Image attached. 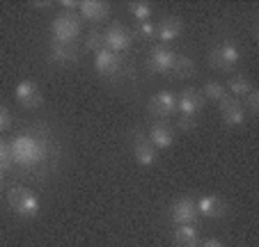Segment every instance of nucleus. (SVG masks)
<instances>
[{"label":"nucleus","instance_id":"obj_30","mask_svg":"<svg viewBox=\"0 0 259 247\" xmlns=\"http://www.w3.org/2000/svg\"><path fill=\"white\" fill-rule=\"evenodd\" d=\"M78 5L80 3H76V0H62V3H60V7H69V12L78 10Z\"/></svg>","mask_w":259,"mask_h":247},{"label":"nucleus","instance_id":"obj_20","mask_svg":"<svg viewBox=\"0 0 259 247\" xmlns=\"http://www.w3.org/2000/svg\"><path fill=\"white\" fill-rule=\"evenodd\" d=\"M252 82H250V78L248 76H234L230 80V92H232V96H236V98H243L248 92H252Z\"/></svg>","mask_w":259,"mask_h":247},{"label":"nucleus","instance_id":"obj_21","mask_svg":"<svg viewBox=\"0 0 259 247\" xmlns=\"http://www.w3.org/2000/svg\"><path fill=\"white\" fill-rule=\"evenodd\" d=\"M170 73L177 78H191L193 73H195V62H193L191 58H177Z\"/></svg>","mask_w":259,"mask_h":247},{"label":"nucleus","instance_id":"obj_7","mask_svg":"<svg viewBox=\"0 0 259 247\" xmlns=\"http://www.w3.org/2000/svg\"><path fill=\"white\" fill-rule=\"evenodd\" d=\"M218 106H220V112H223V119H225L227 126H241V124H245L243 103H241L236 96L225 94V96L218 101Z\"/></svg>","mask_w":259,"mask_h":247},{"label":"nucleus","instance_id":"obj_26","mask_svg":"<svg viewBox=\"0 0 259 247\" xmlns=\"http://www.w3.org/2000/svg\"><path fill=\"white\" fill-rule=\"evenodd\" d=\"M241 103H243V110H248L250 115H257L259 112V92L257 89L248 92L243 98H241Z\"/></svg>","mask_w":259,"mask_h":247},{"label":"nucleus","instance_id":"obj_29","mask_svg":"<svg viewBox=\"0 0 259 247\" xmlns=\"http://www.w3.org/2000/svg\"><path fill=\"white\" fill-rule=\"evenodd\" d=\"M179 128L181 131H193V128H195V119H193V117H181Z\"/></svg>","mask_w":259,"mask_h":247},{"label":"nucleus","instance_id":"obj_28","mask_svg":"<svg viewBox=\"0 0 259 247\" xmlns=\"http://www.w3.org/2000/svg\"><path fill=\"white\" fill-rule=\"evenodd\" d=\"M10 124H12V115H10V110L0 106V131H3V128H7Z\"/></svg>","mask_w":259,"mask_h":247},{"label":"nucleus","instance_id":"obj_22","mask_svg":"<svg viewBox=\"0 0 259 247\" xmlns=\"http://www.w3.org/2000/svg\"><path fill=\"white\" fill-rule=\"evenodd\" d=\"M225 87L220 85V82H215V80H211V82H206L204 85V89H202V96L204 98H209V101H220V98L225 96Z\"/></svg>","mask_w":259,"mask_h":247},{"label":"nucleus","instance_id":"obj_13","mask_svg":"<svg viewBox=\"0 0 259 247\" xmlns=\"http://www.w3.org/2000/svg\"><path fill=\"white\" fill-rule=\"evenodd\" d=\"M14 94H16V98H19V103L23 108H30V110H32V108L41 106V92H39V87H37L32 80L19 82L16 89H14Z\"/></svg>","mask_w":259,"mask_h":247},{"label":"nucleus","instance_id":"obj_9","mask_svg":"<svg viewBox=\"0 0 259 247\" xmlns=\"http://www.w3.org/2000/svg\"><path fill=\"white\" fill-rule=\"evenodd\" d=\"M103 44L113 53H124L128 48V44H131V34L126 32V28L122 23H113L103 32Z\"/></svg>","mask_w":259,"mask_h":247},{"label":"nucleus","instance_id":"obj_18","mask_svg":"<svg viewBox=\"0 0 259 247\" xmlns=\"http://www.w3.org/2000/svg\"><path fill=\"white\" fill-rule=\"evenodd\" d=\"M177 247H200V233L193 224H179L172 236Z\"/></svg>","mask_w":259,"mask_h":247},{"label":"nucleus","instance_id":"obj_27","mask_svg":"<svg viewBox=\"0 0 259 247\" xmlns=\"http://www.w3.org/2000/svg\"><path fill=\"white\" fill-rule=\"evenodd\" d=\"M156 34V25L149 23V21H140L136 25V37L138 39H152Z\"/></svg>","mask_w":259,"mask_h":247},{"label":"nucleus","instance_id":"obj_1","mask_svg":"<svg viewBox=\"0 0 259 247\" xmlns=\"http://www.w3.org/2000/svg\"><path fill=\"white\" fill-rule=\"evenodd\" d=\"M12 158L14 165L21 167H39L46 158L51 156V144L46 137H34V135H16L10 142Z\"/></svg>","mask_w":259,"mask_h":247},{"label":"nucleus","instance_id":"obj_12","mask_svg":"<svg viewBox=\"0 0 259 247\" xmlns=\"http://www.w3.org/2000/svg\"><path fill=\"white\" fill-rule=\"evenodd\" d=\"M175 60H177V55L172 53V51L158 46V48L152 51V55L147 60V69L154 73H170L172 67H175Z\"/></svg>","mask_w":259,"mask_h":247},{"label":"nucleus","instance_id":"obj_31","mask_svg":"<svg viewBox=\"0 0 259 247\" xmlns=\"http://www.w3.org/2000/svg\"><path fill=\"white\" fill-rule=\"evenodd\" d=\"M200 247H225L220 240H215V238H209V240H204V242H200Z\"/></svg>","mask_w":259,"mask_h":247},{"label":"nucleus","instance_id":"obj_3","mask_svg":"<svg viewBox=\"0 0 259 247\" xmlns=\"http://www.w3.org/2000/svg\"><path fill=\"white\" fill-rule=\"evenodd\" d=\"M7 202H10L12 211H14L19 218H34L39 213V199L32 194V190L28 188H12L7 192Z\"/></svg>","mask_w":259,"mask_h":247},{"label":"nucleus","instance_id":"obj_32","mask_svg":"<svg viewBox=\"0 0 259 247\" xmlns=\"http://www.w3.org/2000/svg\"><path fill=\"white\" fill-rule=\"evenodd\" d=\"M32 7H41L44 10V7H51V3L49 0H41V3H32Z\"/></svg>","mask_w":259,"mask_h":247},{"label":"nucleus","instance_id":"obj_14","mask_svg":"<svg viewBox=\"0 0 259 247\" xmlns=\"http://www.w3.org/2000/svg\"><path fill=\"white\" fill-rule=\"evenodd\" d=\"M78 14H80V19H85V21L101 23V21L108 19L110 10H108V3H101V0H83L78 5Z\"/></svg>","mask_w":259,"mask_h":247},{"label":"nucleus","instance_id":"obj_4","mask_svg":"<svg viewBox=\"0 0 259 247\" xmlns=\"http://www.w3.org/2000/svg\"><path fill=\"white\" fill-rule=\"evenodd\" d=\"M239 62V48L234 41H223L209 53V64L213 69H223V71H232Z\"/></svg>","mask_w":259,"mask_h":247},{"label":"nucleus","instance_id":"obj_15","mask_svg":"<svg viewBox=\"0 0 259 247\" xmlns=\"http://www.w3.org/2000/svg\"><path fill=\"white\" fill-rule=\"evenodd\" d=\"M197 204V213L204 215V218H223L227 213V202L223 197H215V194H206L202 197Z\"/></svg>","mask_w":259,"mask_h":247},{"label":"nucleus","instance_id":"obj_19","mask_svg":"<svg viewBox=\"0 0 259 247\" xmlns=\"http://www.w3.org/2000/svg\"><path fill=\"white\" fill-rule=\"evenodd\" d=\"M49 60L55 64H71L78 60V53L73 46H62V44H51Z\"/></svg>","mask_w":259,"mask_h":247},{"label":"nucleus","instance_id":"obj_6","mask_svg":"<svg viewBox=\"0 0 259 247\" xmlns=\"http://www.w3.org/2000/svg\"><path fill=\"white\" fill-rule=\"evenodd\" d=\"M147 112H149L156 121L167 119V117H172L177 112V96L172 92H158L156 96L149 98Z\"/></svg>","mask_w":259,"mask_h":247},{"label":"nucleus","instance_id":"obj_8","mask_svg":"<svg viewBox=\"0 0 259 247\" xmlns=\"http://www.w3.org/2000/svg\"><path fill=\"white\" fill-rule=\"evenodd\" d=\"M170 215H172V222L179 227V224H193L195 222V218L200 213H197V204L193 197H181L177 199L175 204H172L170 209Z\"/></svg>","mask_w":259,"mask_h":247},{"label":"nucleus","instance_id":"obj_17","mask_svg":"<svg viewBox=\"0 0 259 247\" xmlns=\"http://www.w3.org/2000/svg\"><path fill=\"white\" fill-rule=\"evenodd\" d=\"M181 28H184V23H181L179 16H167V19H163L161 23L156 25V37L161 39V41H175L177 37L181 34Z\"/></svg>","mask_w":259,"mask_h":247},{"label":"nucleus","instance_id":"obj_25","mask_svg":"<svg viewBox=\"0 0 259 247\" xmlns=\"http://www.w3.org/2000/svg\"><path fill=\"white\" fill-rule=\"evenodd\" d=\"M106 48V44H103V32H99V30H92V32L88 34V39H85V51H101Z\"/></svg>","mask_w":259,"mask_h":247},{"label":"nucleus","instance_id":"obj_11","mask_svg":"<svg viewBox=\"0 0 259 247\" xmlns=\"http://www.w3.org/2000/svg\"><path fill=\"white\" fill-rule=\"evenodd\" d=\"M133 156H136V160L142 165V167H149V165L156 163V149L152 146V142H149V137L145 135L142 131L133 133Z\"/></svg>","mask_w":259,"mask_h":247},{"label":"nucleus","instance_id":"obj_2","mask_svg":"<svg viewBox=\"0 0 259 247\" xmlns=\"http://www.w3.org/2000/svg\"><path fill=\"white\" fill-rule=\"evenodd\" d=\"M51 44H62V46H73V41L80 34V16L76 12H62L51 25Z\"/></svg>","mask_w":259,"mask_h":247},{"label":"nucleus","instance_id":"obj_5","mask_svg":"<svg viewBox=\"0 0 259 247\" xmlns=\"http://www.w3.org/2000/svg\"><path fill=\"white\" fill-rule=\"evenodd\" d=\"M94 67H97L99 76H103V78L119 76L124 69V53H113V51H108V48H101L97 53Z\"/></svg>","mask_w":259,"mask_h":247},{"label":"nucleus","instance_id":"obj_23","mask_svg":"<svg viewBox=\"0 0 259 247\" xmlns=\"http://www.w3.org/2000/svg\"><path fill=\"white\" fill-rule=\"evenodd\" d=\"M128 12L140 21H149V16H152V5H149V3H128Z\"/></svg>","mask_w":259,"mask_h":247},{"label":"nucleus","instance_id":"obj_16","mask_svg":"<svg viewBox=\"0 0 259 247\" xmlns=\"http://www.w3.org/2000/svg\"><path fill=\"white\" fill-rule=\"evenodd\" d=\"M147 137H149L154 149H167L175 142V131H172V126H167L165 121H154V126L149 128Z\"/></svg>","mask_w":259,"mask_h":247},{"label":"nucleus","instance_id":"obj_24","mask_svg":"<svg viewBox=\"0 0 259 247\" xmlns=\"http://www.w3.org/2000/svg\"><path fill=\"white\" fill-rule=\"evenodd\" d=\"M12 165H14V158H12L10 142H3V140H0V172H7Z\"/></svg>","mask_w":259,"mask_h":247},{"label":"nucleus","instance_id":"obj_10","mask_svg":"<svg viewBox=\"0 0 259 247\" xmlns=\"http://www.w3.org/2000/svg\"><path fill=\"white\" fill-rule=\"evenodd\" d=\"M202 106H204V96H202L200 89H193V87L184 89L181 96L177 98V110L181 112V117H193L195 119Z\"/></svg>","mask_w":259,"mask_h":247}]
</instances>
